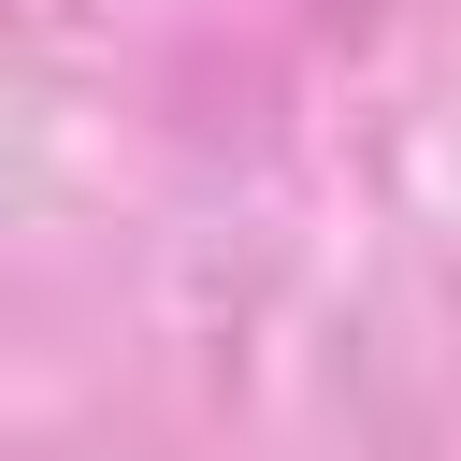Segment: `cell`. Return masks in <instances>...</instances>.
Returning <instances> with one entry per match:
<instances>
[]
</instances>
